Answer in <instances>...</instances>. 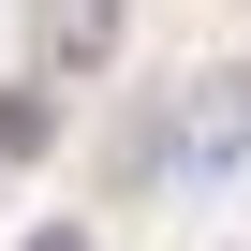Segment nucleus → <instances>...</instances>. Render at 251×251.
<instances>
[{
	"label": "nucleus",
	"mask_w": 251,
	"mask_h": 251,
	"mask_svg": "<svg viewBox=\"0 0 251 251\" xmlns=\"http://www.w3.org/2000/svg\"><path fill=\"white\" fill-rule=\"evenodd\" d=\"M118 45V0H59V59H103Z\"/></svg>",
	"instance_id": "obj_2"
},
{
	"label": "nucleus",
	"mask_w": 251,
	"mask_h": 251,
	"mask_svg": "<svg viewBox=\"0 0 251 251\" xmlns=\"http://www.w3.org/2000/svg\"><path fill=\"white\" fill-rule=\"evenodd\" d=\"M30 251H89V236H74V222H45V236H30Z\"/></svg>",
	"instance_id": "obj_3"
},
{
	"label": "nucleus",
	"mask_w": 251,
	"mask_h": 251,
	"mask_svg": "<svg viewBox=\"0 0 251 251\" xmlns=\"http://www.w3.org/2000/svg\"><path fill=\"white\" fill-rule=\"evenodd\" d=\"M236 148H251V74H207V89H192V133H177V177L207 192Z\"/></svg>",
	"instance_id": "obj_1"
}]
</instances>
